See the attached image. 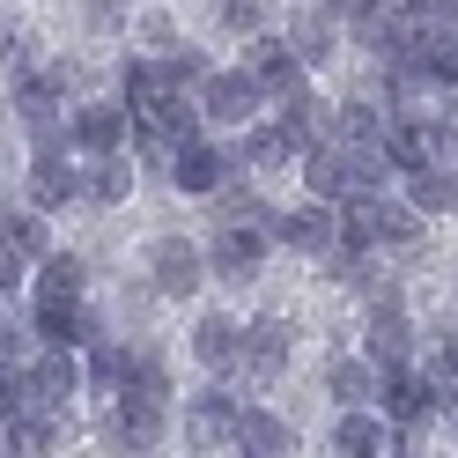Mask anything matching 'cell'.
I'll list each match as a JSON object with an SVG mask.
<instances>
[{"mask_svg":"<svg viewBox=\"0 0 458 458\" xmlns=\"http://www.w3.org/2000/svg\"><path fill=\"white\" fill-rule=\"evenodd\" d=\"M170 428H178V414L156 407V399H104V414H97V444L111 458H163L170 444Z\"/></svg>","mask_w":458,"mask_h":458,"instance_id":"obj_1","label":"cell"},{"mask_svg":"<svg viewBox=\"0 0 458 458\" xmlns=\"http://www.w3.org/2000/svg\"><path fill=\"white\" fill-rule=\"evenodd\" d=\"M451 407V392L428 377L421 362H399V369H377V414L399 428V437H414L421 421H437Z\"/></svg>","mask_w":458,"mask_h":458,"instance_id":"obj_2","label":"cell"},{"mask_svg":"<svg viewBox=\"0 0 458 458\" xmlns=\"http://www.w3.org/2000/svg\"><path fill=\"white\" fill-rule=\"evenodd\" d=\"M237 407H244V399L229 392V385L185 392V399H178V444H185L192 458H222V451H229V428H237Z\"/></svg>","mask_w":458,"mask_h":458,"instance_id":"obj_3","label":"cell"},{"mask_svg":"<svg viewBox=\"0 0 458 458\" xmlns=\"http://www.w3.org/2000/svg\"><path fill=\"white\" fill-rule=\"evenodd\" d=\"M140 267H148V296L156 303H192L199 289H208V251H199L192 237H156Z\"/></svg>","mask_w":458,"mask_h":458,"instance_id":"obj_4","label":"cell"},{"mask_svg":"<svg viewBox=\"0 0 458 458\" xmlns=\"http://www.w3.org/2000/svg\"><path fill=\"white\" fill-rule=\"evenodd\" d=\"M289 362H296V318H281V310L244 318V362H237V385H274V377H289Z\"/></svg>","mask_w":458,"mask_h":458,"instance_id":"obj_5","label":"cell"},{"mask_svg":"<svg viewBox=\"0 0 458 458\" xmlns=\"http://www.w3.org/2000/svg\"><path fill=\"white\" fill-rule=\"evenodd\" d=\"M30 333H38V348L81 355V348H97V340L111 333V318H104L89 296H74V303H30Z\"/></svg>","mask_w":458,"mask_h":458,"instance_id":"obj_6","label":"cell"},{"mask_svg":"<svg viewBox=\"0 0 458 458\" xmlns=\"http://www.w3.org/2000/svg\"><path fill=\"white\" fill-rule=\"evenodd\" d=\"M67 133H74V156H126V133H133V111L119 97H81L67 111Z\"/></svg>","mask_w":458,"mask_h":458,"instance_id":"obj_7","label":"cell"},{"mask_svg":"<svg viewBox=\"0 0 458 458\" xmlns=\"http://www.w3.org/2000/svg\"><path fill=\"white\" fill-rule=\"evenodd\" d=\"M267 229H274V244L296 251V259H333L340 251V222H333L326 199H296V208H281Z\"/></svg>","mask_w":458,"mask_h":458,"instance_id":"obj_8","label":"cell"},{"mask_svg":"<svg viewBox=\"0 0 458 458\" xmlns=\"http://www.w3.org/2000/svg\"><path fill=\"white\" fill-rule=\"evenodd\" d=\"M192 104H199V119H215V126H237V133H244L251 119H259V104H267V97H259V81H251L244 67H215L208 81H199V97H192Z\"/></svg>","mask_w":458,"mask_h":458,"instance_id":"obj_9","label":"cell"},{"mask_svg":"<svg viewBox=\"0 0 458 458\" xmlns=\"http://www.w3.org/2000/svg\"><path fill=\"white\" fill-rule=\"evenodd\" d=\"M192 362L208 369L215 385L237 377V362H244V318L237 310H199L192 318Z\"/></svg>","mask_w":458,"mask_h":458,"instance_id":"obj_10","label":"cell"},{"mask_svg":"<svg viewBox=\"0 0 458 458\" xmlns=\"http://www.w3.org/2000/svg\"><path fill=\"white\" fill-rule=\"evenodd\" d=\"M208 281H259V267H267V251H274V229H215L208 244Z\"/></svg>","mask_w":458,"mask_h":458,"instance_id":"obj_11","label":"cell"},{"mask_svg":"<svg viewBox=\"0 0 458 458\" xmlns=\"http://www.w3.org/2000/svg\"><path fill=\"white\" fill-rule=\"evenodd\" d=\"M229 451H237V458H296V421L274 414L267 399H244L237 428H229Z\"/></svg>","mask_w":458,"mask_h":458,"instance_id":"obj_12","label":"cell"},{"mask_svg":"<svg viewBox=\"0 0 458 458\" xmlns=\"http://www.w3.org/2000/svg\"><path fill=\"white\" fill-rule=\"evenodd\" d=\"M237 67L259 81V97H267V104H281V97H296V89H303V60L289 52V38H274V30L244 38V60H237Z\"/></svg>","mask_w":458,"mask_h":458,"instance_id":"obj_13","label":"cell"},{"mask_svg":"<svg viewBox=\"0 0 458 458\" xmlns=\"http://www.w3.org/2000/svg\"><path fill=\"white\" fill-rule=\"evenodd\" d=\"M22 369H30L38 414H74V399H89V392H81V355H67V348H38Z\"/></svg>","mask_w":458,"mask_h":458,"instance_id":"obj_14","label":"cell"},{"mask_svg":"<svg viewBox=\"0 0 458 458\" xmlns=\"http://www.w3.org/2000/svg\"><path fill=\"white\" fill-rule=\"evenodd\" d=\"M163 178L178 185V192H192V199H215L229 178H237V163H229V148H222V140H208V133H199V140H185V148L170 156V170H163Z\"/></svg>","mask_w":458,"mask_h":458,"instance_id":"obj_15","label":"cell"},{"mask_svg":"<svg viewBox=\"0 0 458 458\" xmlns=\"http://www.w3.org/2000/svg\"><path fill=\"white\" fill-rule=\"evenodd\" d=\"M74 199H81V163L74 156H30V170H22V208H38L52 222Z\"/></svg>","mask_w":458,"mask_h":458,"instance_id":"obj_16","label":"cell"},{"mask_svg":"<svg viewBox=\"0 0 458 458\" xmlns=\"http://www.w3.org/2000/svg\"><path fill=\"white\" fill-rule=\"evenodd\" d=\"M133 362H140V340H97V348H81V392L89 399H126L133 392Z\"/></svg>","mask_w":458,"mask_h":458,"instance_id":"obj_17","label":"cell"},{"mask_svg":"<svg viewBox=\"0 0 458 458\" xmlns=\"http://www.w3.org/2000/svg\"><path fill=\"white\" fill-rule=\"evenodd\" d=\"M362 355L377 362V369H399V362H414V310H407V296H399V303H369V326H362Z\"/></svg>","mask_w":458,"mask_h":458,"instance_id":"obj_18","label":"cell"},{"mask_svg":"<svg viewBox=\"0 0 458 458\" xmlns=\"http://www.w3.org/2000/svg\"><path fill=\"white\" fill-rule=\"evenodd\" d=\"M333 458H399V428L377 407H348L333 414Z\"/></svg>","mask_w":458,"mask_h":458,"instance_id":"obj_19","label":"cell"},{"mask_svg":"<svg viewBox=\"0 0 458 458\" xmlns=\"http://www.w3.org/2000/svg\"><path fill=\"white\" fill-rule=\"evenodd\" d=\"M385 156H392V170H428V163H444V126L437 119H414V111H399V119L385 126Z\"/></svg>","mask_w":458,"mask_h":458,"instance_id":"obj_20","label":"cell"},{"mask_svg":"<svg viewBox=\"0 0 458 458\" xmlns=\"http://www.w3.org/2000/svg\"><path fill=\"white\" fill-rule=\"evenodd\" d=\"M74 296H89V259L52 244L45 259L30 267V303H74Z\"/></svg>","mask_w":458,"mask_h":458,"instance_id":"obj_21","label":"cell"},{"mask_svg":"<svg viewBox=\"0 0 458 458\" xmlns=\"http://www.w3.org/2000/svg\"><path fill=\"white\" fill-rule=\"evenodd\" d=\"M296 170H303V199H348L355 192V170H348V148L340 140H318V148H303L296 156Z\"/></svg>","mask_w":458,"mask_h":458,"instance_id":"obj_22","label":"cell"},{"mask_svg":"<svg viewBox=\"0 0 458 458\" xmlns=\"http://www.w3.org/2000/svg\"><path fill=\"white\" fill-rule=\"evenodd\" d=\"M274 126L296 140V156L303 148H318V140H333V104L318 97V89H296V97H281L274 104Z\"/></svg>","mask_w":458,"mask_h":458,"instance_id":"obj_23","label":"cell"},{"mask_svg":"<svg viewBox=\"0 0 458 458\" xmlns=\"http://www.w3.org/2000/svg\"><path fill=\"white\" fill-rule=\"evenodd\" d=\"M229 163L237 170H296V140L281 133L274 119H251L237 140H229Z\"/></svg>","mask_w":458,"mask_h":458,"instance_id":"obj_24","label":"cell"},{"mask_svg":"<svg viewBox=\"0 0 458 458\" xmlns=\"http://www.w3.org/2000/svg\"><path fill=\"white\" fill-rule=\"evenodd\" d=\"M133 185H140L133 156H81V199L89 208H126Z\"/></svg>","mask_w":458,"mask_h":458,"instance_id":"obj_25","label":"cell"},{"mask_svg":"<svg viewBox=\"0 0 458 458\" xmlns=\"http://www.w3.org/2000/svg\"><path fill=\"white\" fill-rule=\"evenodd\" d=\"M326 399L340 414L348 407H377V362L369 355H326Z\"/></svg>","mask_w":458,"mask_h":458,"instance_id":"obj_26","label":"cell"},{"mask_svg":"<svg viewBox=\"0 0 458 458\" xmlns=\"http://www.w3.org/2000/svg\"><path fill=\"white\" fill-rule=\"evenodd\" d=\"M399 199H407V208H414L421 222H437V215H458V163H428V170H414Z\"/></svg>","mask_w":458,"mask_h":458,"instance_id":"obj_27","label":"cell"},{"mask_svg":"<svg viewBox=\"0 0 458 458\" xmlns=\"http://www.w3.org/2000/svg\"><path fill=\"white\" fill-rule=\"evenodd\" d=\"M163 97H178V81H170V67L156 60V52H148V60H126V74H119V104L133 111V119H148Z\"/></svg>","mask_w":458,"mask_h":458,"instance_id":"obj_28","label":"cell"},{"mask_svg":"<svg viewBox=\"0 0 458 458\" xmlns=\"http://www.w3.org/2000/svg\"><path fill=\"white\" fill-rule=\"evenodd\" d=\"M289 52L303 60V74L326 67L333 52H340V15H326V8H296V22H289Z\"/></svg>","mask_w":458,"mask_h":458,"instance_id":"obj_29","label":"cell"},{"mask_svg":"<svg viewBox=\"0 0 458 458\" xmlns=\"http://www.w3.org/2000/svg\"><path fill=\"white\" fill-rule=\"evenodd\" d=\"M133 399H156V407L185 399V392H178V369H170V355L156 348V340H140V362H133ZM170 414H178V407H170Z\"/></svg>","mask_w":458,"mask_h":458,"instance_id":"obj_30","label":"cell"},{"mask_svg":"<svg viewBox=\"0 0 458 458\" xmlns=\"http://www.w3.org/2000/svg\"><path fill=\"white\" fill-rule=\"evenodd\" d=\"M0 244H8L22 267H38L45 251H52V229H45L38 208H8V215H0Z\"/></svg>","mask_w":458,"mask_h":458,"instance_id":"obj_31","label":"cell"},{"mask_svg":"<svg viewBox=\"0 0 458 458\" xmlns=\"http://www.w3.org/2000/svg\"><path fill=\"white\" fill-rule=\"evenodd\" d=\"M385 111L369 104V97H340L333 104V140H348V148H362V140H385Z\"/></svg>","mask_w":458,"mask_h":458,"instance_id":"obj_32","label":"cell"},{"mask_svg":"<svg viewBox=\"0 0 458 458\" xmlns=\"http://www.w3.org/2000/svg\"><path fill=\"white\" fill-rule=\"evenodd\" d=\"M148 126H156V133L170 140V148H185V140H199V104H192V97L178 89V97H163V104L148 111Z\"/></svg>","mask_w":458,"mask_h":458,"instance_id":"obj_33","label":"cell"},{"mask_svg":"<svg viewBox=\"0 0 458 458\" xmlns=\"http://www.w3.org/2000/svg\"><path fill=\"white\" fill-rule=\"evenodd\" d=\"M215 208H222V222H229V229H267V222H274V208H267V199L251 192V185H237V178L215 192Z\"/></svg>","mask_w":458,"mask_h":458,"instance_id":"obj_34","label":"cell"},{"mask_svg":"<svg viewBox=\"0 0 458 458\" xmlns=\"http://www.w3.org/2000/svg\"><path fill=\"white\" fill-rule=\"evenodd\" d=\"M421 229H428V222L407 208V199H392V192H385V208H377V244L407 251V244H421Z\"/></svg>","mask_w":458,"mask_h":458,"instance_id":"obj_35","label":"cell"},{"mask_svg":"<svg viewBox=\"0 0 458 458\" xmlns=\"http://www.w3.org/2000/svg\"><path fill=\"white\" fill-rule=\"evenodd\" d=\"M30 355H38L30 310H8V303H0V362H30Z\"/></svg>","mask_w":458,"mask_h":458,"instance_id":"obj_36","label":"cell"},{"mask_svg":"<svg viewBox=\"0 0 458 458\" xmlns=\"http://www.w3.org/2000/svg\"><path fill=\"white\" fill-rule=\"evenodd\" d=\"M22 414H38L30 369H22V362H0V421H22Z\"/></svg>","mask_w":458,"mask_h":458,"instance_id":"obj_37","label":"cell"},{"mask_svg":"<svg viewBox=\"0 0 458 458\" xmlns=\"http://www.w3.org/2000/svg\"><path fill=\"white\" fill-rule=\"evenodd\" d=\"M215 22L237 38H259L267 30V0H215Z\"/></svg>","mask_w":458,"mask_h":458,"instance_id":"obj_38","label":"cell"},{"mask_svg":"<svg viewBox=\"0 0 458 458\" xmlns=\"http://www.w3.org/2000/svg\"><path fill=\"white\" fill-rule=\"evenodd\" d=\"M421 369H428V377H437V385L458 399V326H444V333H437V348H428V362H421Z\"/></svg>","mask_w":458,"mask_h":458,"instance_id":"obj_39","label":"cell"},{"mask_svg":"<svg viewBox=\"0 0 458 458\" xmlns=\"http://www.w3.org/2000/svg\"><path fill=\"white\" fill-rule=\"evenodd\" d=\"M30 45H38V38L22 30V22H15V30H0V67H8V81H15V74H30V60H38Z\"/></svg>","mask_w":458,"mask_h":458,"instance_id":"obj_40","label":"cell"},{"mask_svg":"<svg viewBox=\"0 0 458 458\" xmlns=\"http://www.w3.org/2000/svg\"><path fill=\"white\" fill-rule=\"evenodd\" d=\"M81 15H89V30H97V38H111V30H126V22H133L126 0H81Z\"/></svg>","mask_w":458,"mask_h":458,"instance_id":"obj_41","label":"cell"},{"mask_svg":"<svg viewBox=\"0 0 458 458\" xmlns=\"http://www.w3.org/2000/svg\"><path fill=\"white\" fill-rule=\"evenodd\" d=\"M140 38H148V52H156V60H163V52H178L185 38H178V22H170V15H140Z\"/></svg>","mask_w":458,"mask_h":458,"instance_id":"obj_42","label":"cell"},{"mask_svg":"<svg viewBox=\"0 0 458 458\" xmlns=\"http://www.w3.org/2000/svg\"><path fill=\"white\" fill-rule=\"evenodd\" d=\"M22 289H30V267H22V259H15V251H8V244H0V303H15Z\"/></svg>","mask_w":458,"mask_h":458,"instance_id":"obj_43","label":"cell"},{"mask_svg":"<svg viewBox=\"0 0 458 458\" xmlns=\"http://www.w3.org/2000/svg\"><path fill=\"white\" fill-rule=\"evenodd\" d=\"M421 22H444V30H458V0H421Z\"/></svg>","mask_w":458,"mask_h":458,"instance_id":"obj_44","label":"cell"},{"mask_svg":"<svg viewBox=\"0 0 458 458\" xmlns=\"http://www.w3.org/2000/svg\"><path fill=\"white\" fill-rule=\"evenodd\" d=\"M399 458H428V451H399Z\"/></svg>","mask_w":458,"mask_h":458,"instance_id":"obj_45","label":"cell"}]
</instances>
